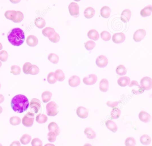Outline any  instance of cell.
<instances>
[{
  "label": "cell",
  "instance_id": "46",
  "mask_svg": "<svg viewBox=\"0 0 152 146\" xmlns=\"http://www.w3.org/2000/svg\"><path fill=\"white\" fill-rule=\"evenodd\" d=\"M32 65H33L29 62H27V63H25L23 66V72L25 73V74H29V71L31 69Z\"/></svg>",
  "mask_w": 152,
  "mask_h": 146
},
{
  "label": "cell",
  "instance_id": "5",
  "mask_svg": "<svg viewBox=\"0 0 152 146\" xmlns=\"http://www.w3.org/2000/svg\"><path fill=\"white\" fill-rule=\"evenodd\" d=\"M141 86L144 90H149L152 88V79L149 77H144L141 80Z\"/></svg>",
  "mask_w": 152,
  "mask_h": 146
},
{
  "label": "cell",
  "instance_id": "29",
  "mask_svg": "<svg viewBox=\"0 0 152 146\" xmlns=\"http://www.w3.org/2000/svg\"><path fill=\"white\" fill-rule=\"evenodd\" d=\"M17 13L16 11L8 10L4 13V16L8 19L13 21L17 16Z\"/></svg>",
  "mask_w": 152,
  "mask_h": 146
},
{
  "label": "cell",
  "instance_id": "41",
  "mask_svg": "<svg viewBox=\"0 0 152 146\" xmlns=\"http://www.w3.org/2000/svg\"><path fill=\"white\" fill-rule=\"evenodd\" d=\"M47 79L48 83L50 84H53L55 83L57 81L55 78V75H54V73L53 72H50L48 74Z\"/></svg>",
  "mask_w": 152,
  "mask_h": 146
},
{
  "label": "cell",
  "instance_id": "19",
  "mask_svg": "<svg viewBox=\"0 0 152 146\" xmlns=\"http://www.w3.org/2000/svg\"><path fill=\"white\" fill-rule=\"evenodd\" d=\"M130 83V79L127 76L121 77L118 80V83L121 87H126Z\"/></svg>",
  "mask_w": 152,
  "mask_h": 146
},
{
  "label": "cell",
  "instance_id": "22",
  "mask_svg": "<svg viewBox=\"0 0 152 146\" xmlns=\"http://www.w3.org/2000/svg\"><path fill=\"white\" fill-rule=\"evenodd\" d=\"M152 13V6L151 5H148L145 6L140 12L141 16L143 17H149L151 15Z\"/></svg>",
  "mask_w": 152,
  "mask_h": 146
},
{
  "label": "cell",
  "instance_id": "60",
  "mask_svg": "<svg viewBox=\"0 0 152 146\" xmlns=\"http://www.w3.org/2000/svg\"><path fill=\"white\" fill-rule=\"evenodd\" d=\"M0 146H3L1 144H0Z\"/></svg>",
  "mask_w": 152,
  "mask_h": 146
},
{
  "label": "cell",
  "instance_id": "55",
  "mask_svg": "<svg viewBox=\"0 0 152 146\" xmlns=\"http://www.w3.org/2000/svg\"><path fill=\"white\" fill-rule=\"evenodd\" d=\"M83 146H92V145H91V144H88V143H87V144H85V145H84Z\"/></svg>",
  "mask_w": 152,
  "mask_h": 146
},
{
  "label": "cell",
  "instance_id": "45",
  "mask_svg": "<svg viewBox=\"0 0 152 146\" xmlns=\"http://www.w3.org/2000/svg\"><path fill=\"white\" fill-rule=\"evenodd\" d=\"M24 19V15L22 12L20 11H17V16L15 19L13 20L14 23H20Z\"/></svg>",
  "mask_w": 152,
  "mask_h": 146
},
{
  "label": "cell",
  "instance_id": "3",
  "mask_svg": "<svg viewBox=\"0 0 152 146\" xmlns=\"http://www.w3.org/2000/svg\"><path fill=\"white\" fill-rule=\"evenodd\" d=\"M58 106L54 101H51L46 105V112L48 116H56L58 111Z\"/></svg>",
  "mask_w": 152,
  "mask_h": 146
},
{
  "label": "cell",
  "instance_id": "24",
  "mask_svg": "<svg viewBox=\"0 0 152 146\" xmlns=\"http://www.w3.org/2000/svg\"><path fill=\"white\" fill-rule=\"evenodd\" d=\"M84 14L86 18L91 19L94 16L95 14V11L92 7H88L85 10Z\"/></svg>",
  "mask_w": 152,
  "mask_h": 146
},
{
  "label": "cell",
  "instance_id": "58",
  "mask_svg": "<svg viewBox=\"0 0 152 146\" xmlns=\"http://www.w3.org/2000/svg\"><path fill=\"white\" fill-rule=\"evenodd\" d=\"M2 66V63H1V61H0V67H1V66Z\"/></svg>",
  "mask_w": 152,
  "mask_h": 146
},
{
  "label": "cell",
  "instance_id": "27",
  "mask_svg": "<svg viewBox=\"0 0 152 146\" xmlns=\"http://www.w3.org/2000/svg\"><path fill=\"white\" fill-rule=\"evenodd\" d=\"M54 75L57 81L62 82L65 79V75L63 71L60 69L56 70L54 72Z\"/></svg>",
  "mask_w": 152,
  "mask_h": 146
},
{
  "label": "cell",
  "instance_id": "44",
  "mask_svg": "<svg viewBox=\"0 0 152 146\" xmlns=\"http://www.w3.org/2000/svg\"><path fill=\"white\" fill-rule=\"evenodd\" d=\"M11 72L15 75L20 74L21 72L20 67L17 65H13L11 67Z\"/></svg>",
  "mask_w": 152,
  "mask_h": 146
},
{
  "label": "cell",
  "instance_id": "61",
  "mask_svg": "<svg viewBox=\"0 0 152 146\" xmlns=\"http://www.w3.org/2000/svg\"><path fill=\"white\" fill-rule=\"evenodd\" d=\"M1 83H0V89H1Z\"/></svg>",
  "mask_w": 152,
  "mask_h": 146
},
{
  "label": "cell",
  "instance_id": "54",
  "mask_svg": "<svg viewBox=\"0 0 152 146\" xmlns=\"http://www.w3.org/2000/svg\"><path fill=\"white\" fill-rule=\"evenodd\" d=\"M44 146H55V145L52 144H47L45 145Z\"/></svg>",
  "mask_w": 152,
  "mask_h": 146
},
{
  "label": "cell",
  "instance_id": "38",
  "mask_svg": "<svg viewBox=\"0 0 152 146\" xmlns=\"http://www.w3.org/2000/svg\"><path fill=\"white\" fill-rule=\"evenodd\" d=\"M125 145L126 146H135L136 141L134 137H129L126 139Z\"/></svg>",
  "mask_w": 152,
  "mask_h": 146
},
{
  "label": "cell",
  "instance_id": "33",
  "mask_svg": "<svg viewBox=\"0 0 152 146\" xmlns=\"http://www.w3.org/2000/svg\"><path fill=\"white\" fill-rule=\"evenodd\" d=\"M55 31L53 28L50 27H46L43 29L42 33L43 35L45 37L49 38L53 34L55 33Z\"/></svg>",
  "mask_w": 152,
  "mask_h": 146
},
{
  "label": "cell",
  "instance_id": "7",
  "mask_svg": "<svg viewBox=\"0 0 152 146\" xmlns=\"http://www.w3.org/2000/svg\"><path fill=\"white\" fill-rule=\"evenodd\" d=\"M29 107L32 111L35 113H37L41 108V101L37 99H33L29 103Z\"/></svg>",
  "mask_w": 152,
  "mask_h": 146
},
{
  "label": "cell",
  "instance_id": "31",
  "mask_svg": "<svg viewBox=\"0 0 152 146\" xmlns=\"http://www.w3.org/2000/svg\"><path fill=\"white\" fill-rule=\"evenodd\" d=\"M35 25L37 27L42 29L46 25L45 20L42 17H38L35 20Z\"/></svg>",
  "mask_w": 152,
  "mask_h": 146
},
{
  "label": "cell",
  "instance_id": "18",
  "mask_svg": "<svg viewBox=\"0 0 152 146\" xmlns=\"http://www.w3.org/2000/svg\"><path fill=\"white\" fill-rule=\"evenodd\" d=\"M109 81L105 78H103L99 83V89L102 92H106L109 90Z\"/></svg>",
  "mask_w": 152,
  "mask_h": 146
},
{
  "label": "cell",
  "instance_id": "40",
  "mask_svg": "<svg viewBox=\"0 0 152 146\" xmlns=\"http://www.w3.org/2000/svg\"><path fill=\"white\" fill-rule=\"evenodd\" d=\"M96 43L93 40L88 41L85 43V47L88 51L92 50L95 47Z\"/></svg>",
  "mask_w": 152,
  "mask_h": 146
},
{
  "label": "cell",
  "instance_id": "10",
  "mask_svg": "<svg viewBox=\"0 0 152 146\" xmlns=\"http://www.w3.org/2000/svg\"><path fill=\"white\" fill-rule=\"evenodd\" d=\"M97 80V77L94 74H91L88 76L85 77L83 79L84 83L86 85H91L95 84Z\"/></svg>",
  "mask_w": 152,
  "mask_h": 146
},
{
  "label": "cell",
  "instance_id": "9",
  "mask_svg": "<svg viewBox=\"0 0 152 146\" xmlns=\"http://www.w3.org/2000/svg\"><path fill=\"white\" fill-rule=\"evenodd\" d=\"M96 64L98 67L104 68L108 65V59L104 55H101L97 57L96 60Z\"/></svg>",
  "mask_w": 152,
  "mask_h": 146
},
{
  "label": "cell",
  "instance_id": "1",
  "mask_svg": "<svg viewBox=\"0 0 152 146\" xmlns=\"http://www.w3.org/2000/svg\"><path fill=\"white\" fill-rule=\"evenodd\" d=\"M11 106L14 112L20 113L27 110L29 107V101L25 95L18 94L12 98Z\"/></svg>",
  "mask_w": 152,
  "mask_h": 146
},
{
  "label": "cell",
  "instance_id": "48",
  "mask_svg": "<svg viewBox=\"0 0 152 146\" xmlns=\"http://www.w3.org/2000/svg\"><path fill=\"white\" fill-rule=\"evenodd\" d=\"M39 72H40V70L38 66H37L35 65H33L28 74L34 75L37 74L39 73Z\"/></svg>",
  "mask_w": 152,
  "mask_h": 146
},
{
  "label": "cell",
  "instance_id": "53",
  "mask_svg": "<svg viewBox=\"0 0 152 146\" xmlns=\"http://www.w3.org/2000/svg\"><path fill=\"white\" fill-rule=\"evenodd\" d=\"M11 2L13 4H18L20 1L21 0H10Z\"/></svg>",
  "mask_w": 152,
  "mask_h": 146
},
{
  "label": "cell",
  "instance_id": "36",
  "mask_svg": "<svg viewBox=\"0 0 152 146\" xmlns=\"http://www.w3.org/2000/svg\"><path fill=\"white\" fill-rule=\"evenodd\" d=\"M48 59L50 62L53 64H57L59 62V58L58 56L54 53H51L49 54L48 56Z\"/></svg>",
  "mask_w": 152,
  "mask_h": 146
},
{
  "label": "cell",
  "instance_id": "42",
  "mask_svg": "<svg viewBox=\"0 0 152 146\" xmlns=\"http://www.w3.org/2000/svg\"><path fill=\"white\" fill-rule=\"evenodd\" d=\"M49 40L52 42L56 43L59 41L60 37L59 35L56 32H55L53 34L50 36L49 37Z\"/></svg>",
  "mask_w": 152,
  "mask_h": 146
},
{
  "label": "cell",
  "instance_id": "56",
  "mask_svg": "<svg viewBox=\"0 0 152 146\" xmlns=\"http://www.w3.org/2000/svg\"><path fill=\"white\" fill-rule=\"evenodd\" d=\"M3 111V109L0 106V114Z\"/></svg>",
  "mask_w": 152,
  "mask_h": 146
},
{
  "label": "cell",
  "instance_id": "43",
  "mask_svg": "<svg viewBox=\"0 0 152 146\" xmlns=\"http://www.w3.org/2000/svg\"><path fill=\"white\" fill-rule=\"evenodd\" d=\"M48 141L51 143H54L57 139V135L52 132H50L47 134Z\"/></svg>",
  "mask_w": 152,
  "mask_h": 146
},
{
  "label": "cell",
  "instance_id": "23",
  "mask_svg": "<svg viewBox=\"0 0 152 146\" xmlns=\"http://www.w3.org/2000/svg\"><path fill=\"white\" fill-rule=\"evenodd\" d=\"M111 10L108 6H103L100 11L101 16L104 18L107 19L110 16Z\"/></svg>",
  "mask_w": 152,
  "mask_h": 146
},
{
  "label": "cell",
  "instance_id": "15",
  "mask_svg": "<svg viewBox=\"0 0 152 146\" xmlns=\"http://www.w3.org/2000/svg\"><path fill=\"white\" fill-rule=\"evenodd\" d=\"M38 40L36 36L34 35H29L26 39V43L30 47H35L38 44Z\"/></svg>",
  "mask_w": 152,
  "mask_h": 146
},
{
  "label": "cell",
  "instance_id": "6",
  "mask_svg": "<svg viewBox=\"0 0 152 146\" xmlns=\"http://www.w3.org/2000/svg\"><path fill=\"white\" fill-rule=\"evenodd\" d=\"M69 10L71 16L77 17L79 16V6L75 2H71L69 5Z\"/></svg>",
  "mask_w": 152,
  "mask_h": 146
},
{
  "label": "cell",
  "instance_id": "26",
  "mask_svg": "<svg viewBox=\"0 0 152 146\" xmlns=\"http://www.w3.org/2000/svg\"><path fill=\"white\" fill-rule=\"evenodd\" d=\"M140 141L141 144L143 145H149L151 142V138L149 135L144 134L140 137Z\"/></svg>",
  "mask_w": 152,
  "mask_h": 146
},
{
  "label": "cell",
  "instance_id": "57",
  "mask_svg": "<svg viewBox=\"0 0 152 146\" xmlns=\"http://www.w3.org/2000/svg\"><path fill=\"white\" fill-rule=\"evenodd\" d=\"M2 45L1 43H0V50H1L2 49Z\"/></svg>",
  "mask_w": 152,
  "mask_h": 146
},
{
  "label": "cell",
  "instance_id": "17",
  "mask_svg": "<svg viewBox=\"0 0 152 146\" xmlns=\"http://www.w3.org/2000/svg\"><path fill=\"white\" fill-rule=\"evenodd\" d=\"M105 125L107 129L115 133L118 131V127L117 124L112 120H107L105 122Z\"/></svg>",
  "mask_w": 152,
  "mask_h": 146
},
{
  "label": "cell",
  "instance_id": "50",
  "mask_svg": "<svg viewBox=\"0 0 152 146\" xmlns=\"http://www.w3.org/2000/svg\"><path fill=\"white\" fill-rule=\"evenodd\" d=\"M119 102L118 101H107L106 103V105L108 106L111 108H115V107L117 106L118 105Z\"/></svg>",
  "mask_w": 152,
  "mask_h": 146
},
{
  "label": "cell",
  "instance_id": "20",
  "mask_svg": "<svg viewBox=\"0 0 152 146\" xmlns=\"http://www.w3.org/2000/svg\"><path fill=\"white\" fill-rule=\"evenodd\" d=\"M48 130L49 132H52L56 133L57 136L59 135L60 132V130L59 127L56 123L54 122H52L50 123L48 125Z\"/></svg>",
  "mask_w": 152,
  "mask_h": 146
},
{
  "label": "cell",
  "instance_id": "28",
  "mask_svg": "<svg viewBox=\"0 0 152 146\" xmlns=\"http://www.w3.org/2000/svg\"><path fill=\"white\" fill-rule=\"evenodd\" d=\"M52 93L49 91L44 92L42 95V100L44 103H47L50 100Z\"/></svg>",
  "mask_w": 152,
  "mask_h": 146
},
{
  "label": "cell",
  "instance_id": "12",
  "mask_svg": "<svg viewBox=\"0 0 152 146\" xmlns=\"http://www.w3.org/2000/svg\"><path fill=\"white\" fill-rule=\"evenodd\" d=\"M126 40V35L122 33H118L113 34L112 40L114 43L119 44L122 43Z\"/></svg>",
  "mask_w": 152,
  "mask_h": 146
},
{
  "label": "cell",
  "instance_id": "21",
  "mask_svg": "<svg viewBox=\"0 0 152 146\" xmlns=\"http://www.w3.org/2000/svg\"><path fill=\"white\" fill-rule=\"evenodd\" d=\"M84 134L87 138L89 139H94L96 137V133L91 128H86L84 130Z\"/></svg>",
  "mask_w": 152,
  "mask_h": 146
},
{
  "label": "cell",
  "instance_id": "30",
  "mask_svg": "<svg viewBox=\"0 0 152 146\" xmlns=\"http://www.w3.org/2000/svg\"><path fill=\"white\" fill-rule=\"evenodd\" d=\"M48 121L47 116L43 114H39L36 117V121L40 124L45 123Z\"/></svg>",
  "mask_w": 152,
  "mask_h": 146
},
{
  "label": "cell",
  "instance_id": "47",
  "mask_svg": "<svg viewBox=\"0 0 152 146\" xmlns=\"http://www.w3.org/2000/svg\"><path fill=\"white\" fill-rule=\"evenodd\" d=\"M8 58V54L6 51L2 50L0 51V60L3 62L7 61Z\"/></svg>",
  "mask_w": 152,
  "mask_h": 146
},
{
  "label": "cell",
  "instance_id": "39",
  "mask_svg": "<svg viewBox=\"0 0 152 146\" xmlns=\"http://www.w3.org/2000/svg\"><path fill=\"white\" fill-rule=\"evenodd\" d=\"M101 37L104 41H108L110 40L111 38L110 33L106 31L102 32L101 33Z\"/></svg>",
  "mask_w": 152,
  "mask_h": 146
},
{
  "label": "cell",
  "instance_id": "52",
  "mask_svg": "<svg viewBox=\"0 0 152 146\" xmlns=\"http://www.w3.org/2000/svg\"><path fill=\"white\" fill-rule=\"evenodd\" d=\"M4 97L3 95H2V94H0V104L3 102V101H4Z\"/></svg>",
  "mask_w": 152,
  "mask_h": 146
},
{
  "label": "cell",
  "instance_id": "49",
  "mask_svg": "<svg viewBox=\"0 0 152 146\" xmlns=\"http://www.w3.org/2000/svg\"><path fill=\"white\" fill-rule=\"evenodd\" d=\"M31 145L32 146H43V143L40 139L35 138L32 139Z\"/></svg>",
  "mask_w": 152,
  "mask_h": 146
},
{
  "label": "cell",
  "instance_id": "13",
  "mask_svg": "<svg viewBox=\"0 0 152 146\" xmlns=\"http://www.w3.org/2000/svg\"><path fill=\"white\" fill-rule=\"evenodd\" d=\"M138 117L141 121L144 123H148L151 121V116L150 114L144 111H142L138 115Z\"/></svg>",
  "mask_w": 152,
  "mask_h": 146
},
{
  "label": "cell",
  "instance_id": "59",
  "mask_svg": "<svg viewBox=\"0 0 152 146\" xmlns=\"http://www.w3.org/2000/svg\"><path fill=\"white\" fill-rule=\"evenodd\" d=\"M74 1H76L78 2L80 1H81V0H74Z\"/></svg>",
  "mask_w": 152,
  "mask_h": 146
},
{
  "label": "cell",
  "instance_id": "34",
  "mask_svg": "<svg viewBox=\"0 0 152 146\" xmlns=\"http://www.w3.org/2000/svg\"><path fill=\"white\" fill-rule=\"evenodd\" d=\"M32 137L30 135L27 134H24L20 139V142L22 145H27L31 141Z\"/></svg>",
  "mask_w": 152,
  "mask_h": 146
},
{
  "label": "cell",
  "instance_id": "25",
  "mask_svg": "<svg viewBox=\"0 0 152 146\" xmlns=\"http://www.w3.org/2000/svg\"><path fill=\"white\" fill-rule=\"evenodd\" d=\"M87 35L89 39L94 41L97 40L99 38V33L95 29L89 30L88 33Z\"/></svg>",
  "mask_w": 152,
  "mask_h": 146
},
{
  "label": "cell",
  "instance_id": "35",
  "mask_svg": "<svg viewBox=\"0 0 152 146\" xmlns=\"http://www.w3.org/2000/svg\"><path fill=\"white\" fill-rule=\"evenodd\" d=\"M116 73L120 76H124L127 73V69L124 66L120 65L116 68Z\"/></svg>",
  "mask_w": 152,
  "mask_h": 146
},
{
  "label": "cell",
  "instance_id": "37",
  "mask_svg": "<svg viewBox=\"0 0 152 146\" xmlns=\"http://www.w3.org/2000/svg\"><path fill=\"white\" fill-rule=\"evenodd\" d=\"M10 122L11 125L16 126L20 124L21 120L20 117L17 116H12L10 118Z\"/></svg>",
  "mask_w": 152,
  "mask_h": 146
},
{
  "label": "cell",
  "instance_id": "32",
  "mask_svg": "<svg viewBox=\"0 0 152 146\" xmlns=\"http://www.w3.org/2000/svg\"><path fill=\"white\" fill-rule=\"evenodd\" d=\"M121 115V111L118 108H114L111 112V117L113 119H117L119 118Z\"/></svg>",
  "mask_w": 152,
  "mask_h": 146
},
{
  "label": "cell",
  "instance_id": "14",
  "mask_svg": "<svg viewBox=\"0 0 152 146\" xmlns=\"http://www.w3.org/2000/svg\"><path fill=\"white\" fill-rule=\"evenodd\" d=\"M69 85L72 87H76L80 85V79L77 76L74 75L69 79Z\"/></svg>",
  "mask_w": 152,
  "mask_h": 146
},
{
  "label": "cell",
  "instance_id": "11",
  "mask_svg": "<svg viewBox=\"0 0 152 146\" xmlns=\"http://www.w3.org/2000/svg\"><path fill=\"white\" fill-rule=\"evenodd\" d=\"M77 115L81 119H86L88 116V110L83 106H80L77 108L76 110Z\"/></svg>",
  "mask_w": 152,
  "mask_h": 146
},
{
  "label": "cell",
  "instance_id": "8",
  "mask_svg": "<svg viewBox=\"0 0 152 146\" xmlns=\"http://www.w3.org/2000/svg\"><path fill=\"white\" fill-rule=\"evenodd\" d=\"M146 33L145 30L143 29L137 30L134 34V40L136 42L141 41L146 35Z\"/></svg>",
  "mask_w": 152,
  "mask_h": 146
},
{
  "label": "cell",
  "instance_id": "16",
  "mask_svg": "<svg viewBox=\"0 0 152 146\" xmlns=\"http://www.w3.org/2000/svg\"><path fill=\"white\" fill-rule=\"evenodd\" d=\"M131 17V12L129 9L123 10L121 14V19L124 23H127L130 20Z\"/></svg>",
  "mask_w": 152,
  "mask_h": 146
},
{
  "label": "cell",
  "instance_id": "2",
  "mask_svg": "<svg viewBox=\"0 0 152 146\" xmlns=\"http://www.w3.org/2000/svg\"><path fill=\"white\" fill-rule=\"evenodd\" d=\"M9 42L14 46L22 45L25 40V33L22 29L18 27L13 28L7 35Z\"/></svg>",
  "mask_w": 152,
  "mask_h": 146
},
{
  "label": "cell",
  "instance_id": "4",
  "mask_svg": "<svg viewBox=\"0 0 152 146\" xmlns=\"http://www.w3.org/2000/svg\"><path fill=\"white\" fill-rule=\"evenodd\" d=\"M34 114L33 113L28 112L22 118V124L25 127H31L34 124Z\"/></svg>",
  "mask_w": 152,
  "mask_h": 146
},
{
  "label": "cell",
  "instance_id": "51",
  "mask_svg": "<svg viewBox=\"0 0 152 146\" xmlns=\"http://www.w3.org/2000/svg\"><path fill=\"white\" fill-rule=\"evenodd\" d=\"M10 146H21L20 143L18 141H14L11 143Z\"/></svg>",
  "mask_w": 152,
  "mask_h": 146
}]
</instances>
